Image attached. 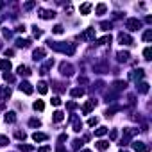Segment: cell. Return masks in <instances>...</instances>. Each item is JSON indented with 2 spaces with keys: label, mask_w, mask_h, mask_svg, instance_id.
I'll use <instances>...</instances> for the list:
<instances>
[{
  "label": "cell",
  "mask_w": 152,
  "mask_h": 152,
  "mask_svg": "<svg viewBox=\"0 0 152 152\" xmlns=\"http://www.w3.org/2000/svg\"><path fill=\"white\" fill-rule=\"evenodd\" d=\"M29 125H30V127H39V125H41V122H39L38 118H30V122H29Z\"/></svg>",
  "instance_id": "cell-31"
},
{
  "label": "cell",
  "mask_w": 152,
  "mask_h": 152,
  "mask_svg": "<svg viewBox=\"0 0 152 152\" xmlns=\"http://www.w3.org/2000/svg\"><path fill=\"white\" fill-rule=\"evenodd\" d=\"M136 89L140 93H149V84L147 83H136Z\"/></svg>",
  "instance_id": "cell-17"
},
{
  "label": "cell",
  "mask_w": 152,
  "mask_h": 152,
  "mask_svg": "<svg viewBox=\"0 0 152 152\" xmlns=\"http://www.w3.org/2000/svg\"><path fill=\"white\" fill-rule=\"evenodd\" d=\"M9 97H11V88L4 86L2 89H0V102H4V100H7Z\"/></svg>",
  "instance_id": "cell-10"
},
{
  "label": "cell",
  "mask_w": 152,
  "mask_h": 152,
  "mask_svg": "<svg viewBox=\"0 0 152 152\" xmlns=\"http://www.w3.org/2000/svg\"><path fill=\"white\" fill-rule=\"evenodd\" d=\"M52 120L56 122V124L63 122V120H65V113H63V111H56V113H54V116H52Z\"/></svg>",
  "instance_id": "cell-19"
},
{
  "label": "cell",
  "mask_w": 152,
  "mask_h": 152,
  "mask_svg": "<svg viewBox=\"0 0 152 152\" xmlns=\"http://www.w3.org/2000/svg\"><path fill=\"white\" fill-rule=\"evenodd\" d=\"M30 39H23V38H18L16 39V47H20V48H27V47H30Z\"/></svg>",
  "instance_id": "cell-13"
},
{
  "label": "cell",
  "mask_w": 152,
  "mask_h": 152,
  "mask_svg": "<svg viewBox=\"0 0 152 152\" xmlns=\"http://www.w3.org/2000/svg\"><path fill=\"white\" fill-rule=\"evenodd\" d=\"M4 79L7 80V83H14V75H11L9 72H6V74H4Z\"/></svg>",
  "instance_id": "cell-38"
},
{
  "label": "cell",
  "mask_w": 152,
  "mask_h": 152,
  "mask_svg": "<svg viewBox=\"0 0 152 152\" xmlns=\"http://www.w3.org/2000/svg\"><path fill=\"white\" fill-rule=\"evenodd\" d=\"M143 56H145V59H147V61H149V59H152V57H150V56H152V50H150V47H147V48L143 50Z\"/></svg>",
  "instance_id": "cell-36"
},
{
  "label": "cell",
  "mask_w": 152,
  "mask_h": 152,
  "mask_svg": "<svg viewBox=\"0 0 152 152\" xmlns=\"http://www.w3.org/2000/svg\"><path fill=\"white\" fill-rule=\"evenodd\" d=\"M100 27H102V30H109L111 27H113V23H111V22H102V23H100Z\"/></svg>",
  "instance_id": "cell-37"
},
{
  "label": "cell",
  "mask_w": 152,
  "mask_h": 152,
  "mask_svg": "<svg viewBox=\"0 0 152 152\" xmlns=\"http://www.w3.org/2000/svg\"><path fill=\"white\" fill-rule=\"evenodd\" d=\"M65 140H66V134H61V136H59V143H63Z\"/></svg>",
  "instance_id": "cell-51"
},
{
  "label": "cell",
  "mask_w": 152,
  "mask_h": 152,
  "mask_svg": "<svg viewBox=\"0 0 152 152\" xmlns=\"http://www.w3.org/2000/svg\"><path fill=\"white\" fill-rule=\"evenodd\" d=\"M11 61H9V59H0V68H2V70H6V72H9V70H11Z\"/></svg>",
  "instance_id": "cell-16"
},
{
  "label": "cell",
  "mask_w": 152,
  "mask_h": 152,
  "mask_svg": "<svg viewBox=\"0 0 152 152\" xmlns=\"http://www.w3.org/2000/svg\"><path fill=\"white\" fill-rule=\"evenodd\" d=\"M63 30H65L63 25H56V27L52 29V32H54V34H63Z\"/></svg>",
  "instance_id": "cell-35"
},
{
  "label": "cell",
  "mask_w": 152,
  "mask_h": 152,
  "mask_svg": "<svg viewBox=\"0 0 152 152\" xmlns=\"http://www.w3.org/2000/svg\"><path fill=\"white\" fill-rule=\"evenodd\" d=\"M59 70H61V74H63V75H68V77L74 74V66L70 65V63H61L59 65Z\"/></svg>",
  "instance_id": "cell-5"
},
{
  "label": "cell",
  "mask_w": 152,
  "mask_h": 152,
  "mask_svg": "<svg viewBox=\"0 0 152 152\" xmlns=\"http://www.w3.org/2000/svg\"><path fill=\"white\" fill-rule=\"evenodd\" d=\"M16 138H18V140H25V138H27V134L23 133V131H16Z\"/></svg>",
  "instance_id": "cell-40"
},
{
  "label": "cell",
  "mask_w": 152,
  "mask_h": 152,
  "mask_svg": "<svg viewBox=\"0 0 152 152\" xmlns=\"http://www.w3.org/2000/svg\"><path fill=\"white\" fill-rule=\"evenodd\" d=\"M106 9H107L106 4H98V6H97V14H104V13H106Z\"/></svg>",
  "instance_id": "cell-30"
},
{
  "label": "cell",
  "mask_w": 152,
  "mask_h": 152,
  "mask_svg": "<svg viewBox=\"0 0 152 152\" xmlns=\"http://www.w3.org/2000/svg\"><path fill=\"white\" fill-rule=\"evenodd\" d=\"M95 106H97V100H88V102L83 106V113H84V115L91 113V109H93Z\"/></svg>",
  "instance_id": "cell-9"
},
{
  "label": "cell",
  "mask_w": 152,
  "mask_h": 152,
  "mask_svg": "<svg viewBox=\"0 0 152 152\" xmlns=\"http://www.w3.org/2000/svg\"><path fill=\"white\" fill-rule=\"evenodd\" d=\"M97 149H98V150H107V149H109V141H104V140L97 141Z\"/></svg>",
  "instance_id": "cell-22"
},
{
  "label": "cell",
  "mask_w": 152,
  "mask_h": 152,
  "mask_svg": "<svg viewBox=\"0 0 152 152\" xmlns=\"http://www.w3.org/2000/svg\"><path fill=\"white\" fill-rule=\"evenodd\" d=\"M52 104L54 106H61V98L59 97H52Z\"/></svg>",
  "instance_id": "cell-43"
},
{
  "label": "cell",
  "mask_w": 152,
  "mask_h": 152,
  "mask_svg": "<svg viewBox=\"0 0 152 152\" xmlns=\"http://www.w3.org/2000/svg\"><path fill=\"white\" fill-rule=\"evenodd\" d=\"M70 95H72V97H83L84 95V89L83 88H74L72 91H70Z\"/></svg>",
  "instance_id": "cell-24"
},
{
  "label": "cell",
  "mask_w": 152,
  "mask_h": 152,
  "mask_svg": "<svg viewBox=\"0 0 152 152\" xmlns=\"http://www.w3.org/2000/svg\"><path fill=\"white\" fill-rule=\"evenodd\" d=\"M16 30H18V32H25L27 29H25V25H18V27H16Z\"/></svg>",
  "instance_id": "cell-48"
},
{
  "label": "cell",
  "mask_w": 152,
  "mask_h": 152,
  "mask_svg": "<svg viewBox=\"0 0 152 152\" xmlns=\"http://www.w3.org/2000/svg\"><path fill=\"white\" fill-rule=\"evenodd\" d=\"M20 150H23V152H30V150H32V147H29V145H20Z\"/></svg>",
  "instance_id": "cell-45"
},
{
  "label": "cell",
  "mask_w": 152,
  "mask_h": 152,
  "mask_svg": "<svg viewBox=\"0 0 152 152\" xmlns=\"http://www.w3.org/2000/svg\"><path fill=\"white\" fill-rule=\"evenodd\" d=\"M133 149H134L136 152H149V150H150V147L145 145L143 141H133Z\"/></svg>",
  "instance_id": "cell-6"
},
{
  "label": "cell",
  "mask_w": 152,
  "mask_h": 152,
  "mask_svg": "<svg viewBox=\"0 0 152 152\" xmlns=\"http://www.w3.org/2000/svg\"><path fill=\"white\" fill-rule=\"evenodd\" d=\"M129 57H131V54L127 52V50H124V52H118V61H120V63H125V61H129Z\"/></svg>",
  "instance_id": "cell-20"
},
{
  "label": "cell",
  "mask_w": 152,
  "mask_h": 152,
  "mask_svg": "<svg viewBox=\"0 0 152 152\" xmlns=\"http://www.w3.org/2000/svg\"><path fill=\"white\" fill-rule=\"evenodd\" d=\"M91 11V4H83L80 6V14H88Z\"/></svg>",
  "instance_id": "cell-27"
},
{
  "label": "cell",
  "mask_w": 152,
  "mask_h": 152,
  "mask_svg": "<svg viewBox=\"0 0 152 152\" xmlns=\"http://www.w3.org/2000/svg\"><path fill=\"white\" fill-rule=\"evenodd\" d=\"M47 138H48V136L43 134V133H34V134H32V140H34V141H45Z\"/></svg>",
  "instance_id": "cell-23"
},
{
  "label": "cell",
  "mask_w": 152,
  "mask_h": 152,
  "mask_svg": "<svg viewBox=\"0 0 152 152\" xmlns=\"http://www.w3.org/2000/svg\"><path fill=\"white\" fill-rule=\"evenodd\" d=\"M56 152H68V150H66V149H65V147H61V145H59V147H57V150H56Z\"/></svg>",
  "instance_id": "cell-50"
},
{
  "label": "cell",
  "mask_w": 152,
  "mask_h": 152,
  "mask_svg": "<svg viewBox=\"0 0 152 152\" xmlns=\"http://www.w3.org/2000/svg\"><path fill=\"white\" fill-rule=\"evenodd\" d=\"M83 39H88V41H91V39H95V29H88L86 32L83 34Z\"/></svg>",
  "instance_id": "cell-15"
},
{
  "label": "cell",
  "mask_w": 152,
  "mask_h": 152,
  "mask_svg": "<svg viewBox=\"0 0 152 152\" xmlns=\"http://www.w3.org/2000/svg\"><path fill=\"white\" fill-rule=\"evenodd\" d=\"M20 91H23V93H27V95H30V93H32V86H30L29 83H27V80H23V83H20Z\"/></svg>",
  "instance_id": "cell-11"
},
{
  "label": "cell",
  "mask_w": 152,
  "mask_h": 152,
  "mask_svg": "<svg viewBox=\"0 0 152 152\" xmlns=\"http://www.w3.org/2000/svg\"><path fill=\"white\" fill-rule=\"evenodd\" d=\"M97 124H98V118H97V116H95V118H89V120H88V125H91V127H93V125H97Z\"/></svg>",
  "instance_id": "cell-42"
},
{
  "label": "cell",
  "mask_w": 152,
  "mask_h": 152,
  "mask_svg": "<svg viewBox=\"0 0 152 152\" xmlns=\"http://www.w3.org/2000/svg\"><path fill=\"white\" fill-rule=\"evenodd\" d=\"M66 107H68L70 111H74V109H77V104H75V102H68V104H66Z\"/></svg>",
  "instance_id": "cell-44"
},
{
  "label": "cell",
  "mask_w": 152,
  "mask_h": 152,
  "mask_svg": "<svg viewBox=\"0 0 152 152\" xmlns=\"http://www.w3.org/2000/svg\"><path fill=\"white\" fill-rule=\"evenodd\" d=\"M43 57H45V48H36L32 52V59L34 61H41Z\"/></svg>",
  "instance_id": "cell-12"
},
{
  "label": "cell",
  "mask_w": 152,
  "mask_h": 152,
  "mask_svg": "<svg viewBox=\"0 0 152 152\" xmlns=\"http://www.w3.org/2000/svg\"><path fill=\"white\" fill-rule=\"evenodd\" d=\"M36 6H38L36 2H27V4H23V9H25V11H30V9L36 7Z\"/></svg>",
  "instance_id": "cell-33"
},
{
  "label": "cell",
  "mask_w": 152,
  "mask_h": 152,
  "mask_svg": "<svg viewBox=\"0 0 152 152\" xmlns=\"http://www.w3.org/2000/svg\"><path fill=\"white\" fill-rule=\"evenodd\" d=\"M38 152H50V147L45 145V147H41V149H38Z\"/></svg>",
  "instance_id": "cell-47"
},
{
  "label": "cell",
  "mask_w": 152,
  "mask_h": 152,
  "mask_svg": "<svg viewBox=\"0 0 152 152\" xmlns=\"http://www.w3.org/2000/svg\"><path fill=\"white\" fill-rule=\"evenodd\" d=\"M80 145H83V141H80V140H74V145H72V147H74V150H79V147H80Z\"/></svg>",
  "instance_id": "cell-41"
},
{
  "label": "cell",
  "mask_w": 152,
  "mask_h": 152,
  "mask_svg": "<svg viewBox=\"0 0 152 152\" xmlns=\"http://www.w3.org/2000/svg\"><path fill=\"white\" fill-rule=\"evenodd\" d=\"M4 54H6V56H13V54H14V50H11V48H7V50H4Z\"/></svg>",
  "instance_id": "cell-49"
},
{
  "label": "cell",
  "mask_w": 152,
  "mask_h": 152,
  "mask_svg": "<svg viewBox=\"0 0 152 152\" xmlns=\"http://www.w3.org/2000/svg\"><path fill=\"white\" fill-rule=\"evenodd\" d=\"M38 91H39L41 95H45L47 91H48V88H47V83H43V80H41V83H38Z\"/></svg>",
  "instance_id": "cell-25"
},
{
  "label": "cell",
  "mask_w": 152,
  "mask_h": 152,
  "mask_svg": "<svg viewBox=\"0 0 152 152\" xmlns=\"http://www.w3.org/2000/svg\"><path fill=\"white\" fill-rule=\"evenodd\" d=\"M143 77H145V72H143L141 68L133 70V72H129V79H131V80H136V83H138L140 79H143Z\"/></svg>",
  "instance_id": "cell-4"
},
{
  "label": "cell",
  "mask_w": 152,
  "mask_h": 152,
  "mask_svg": "<svg viewBox=\"0 0 152 152\" xmlns=\"http://www.w3.org/2000/svg\"><path fill=\"white\" fill-rule=\"evenodd\" d=\"M6 122H7V124H14V122H16V113H14V111H7V113H6Z\"/></svg>",
  "instance_id": "cell-14"
},
{
  "label": "cell",
  "mask_w": 152,
  "mask_h": 152,
  "mask_svg": "<svg viewBox=\"0 0 152 152\" xmlns=\"http://www.w3.org/2000/svg\"><path fill=\"white\" fill-rule=\"evenodd\" d=\"M150 39H152V29L145 30V34H143V41H150Z\"/></svg>",
  "instance_id": "cell-32"
},
{
  "label": "cell",
  "mask_w": 152,
  "mask_h": 152,
  "mask_svg": "<svg viewBox=\"0 0 152 152\" xmlns=\"http://www.w3.org/2000/svg\"><path fill=\"white\" fill-rule=\"evenodd\" d=\"M120 152H129V150H120Z\"/></svg>",
  "instance_id": "cell-54"
},
{
  "label": "cell",
  "mask_w": 152,
  "mask_h": 152,
  "mask_svg": "<svg viewBox=\"0 0 152 152\" xmlns=\"http://www.w3.org/2000/svg\"><path fill=\"white\" fill-rule=\"evenodd\" d=\"M109 138H111V140H116V138H118V131H111Z\"/></svg>",
  "instance_id": "cell-46"
},
{
  "label": "cell",
  "mask_w": 152,
  "mask_h": 152,
  "mask_svg": "<svg viewBox=\"0 0 152 152\" xmlns=\"http://www.w3.org/2000/svg\"><path fill=\"white\" fill-rule=\"evenodd\" d=\"M125 86H127V83H125V80H116V83L113 84V88H115L116 91H122V89H125Z\"/></svg>",
  "instance_id": "cell-21"
},
{
  "label": "cell",
  "mask_w": 152,
  "mask_h": 152,
  "mask_svg": "<svg viewBox=\"0 0 152 152\" xmlns=\"http://www.w3.org/2000/svg\"><path fill=\"white\" fill-rule=\"evenodd\" d=\"M32 106H34V109H36V111H43V109H45V104L41 102V100H36V102H34Z\"/></svg>",
  "instance_id": "cell-29"
},
{
  "label": "cell",
  "mask_w": 152,
  "mask_h": 152,
  "mask_svg": "<svg viewBox=\"0 0 152 152\" xmlns=\"http://www.w3.org/2000/svg\"><path fill=\"white\" fill-rule=\"evenodd\" d=\"M32 29H34V30H32V34H34V38H41V34H43L41 30H39L38 27H32Z\"/></svg>",
  "instance_id": "cell-39"
},
{
  "label": "cell",
  "mask_w": 152,
  "mask_h": 152,
  "mask_svg": "<svg viewBox=\"0 0 152 152\" xmlns=\"http://www.w3.org/2000/svg\"><path fill=\"white\" fill-rule=\"evenodd\" d=\"M72 124H74V131L75 133H80V129H83V122L77 115H72Z\"/></svg>",
  "instance_id": "cell-7"
},
{
  "label": "cell",
  "mask_w": 152,
  "mask_h": 152,
  "mask_svg": "<svg viewBox=\"0 0 152 152\" xmlns=\"http://www.w3.org/2000/svg\"><path fill=\"white\" fill-rule=\"evenodd\" d=\"M83 152H91V150H88V149H86V150H83Z\"/></svg>",
  "instance_id": "cell-53"
},
{
  "label": "cell",
  "mask_w": 152,
  "mask_h": 152,
  "mask_svg": "<svg viewBox=\"0 0 152 152\" xmlns=\"http://www.w3.org/2000/svg\"><path fill=\"white\" fill-rule=\"evenodd\" d=\"M9 143V138L7 136H2V134H0V147H6Z\"/></svg>",
  "instance_id": "cell-34"
},
{
  "label": "cell",
  "mask_w": 152,
  "mask_h": 152,
  "mask_svg": "<svg viewBox=\"0 0 152 152\" xmlns=\"http://www.w3.org/2000/svg\"><path fill=\"white\" fill-rule=\"evenodd\" d=\"M0 22H2V18H0Z\"/></svg>",
  "instance_id": "cell-55"
},
{
  "label": "cell",
  "mask_w": 152,
  "mask_h": 152,
  "mask_svg": "<svg viewBox=\"0 0 152 152\" xmlns=\"http://www.w3.org/2000/svg\"><path fill=\"white\" fill-rule=\"evenodd\" d=\"M39 18H43V20L56 18V13L54 11H48V9H39Z\"/></svg>",
  "instance_id": "cell-8"
},
{
  "label": "cell",
  "mask_w": 152,
  "mask_h": 152,
  "mask_svg": "<svg viewBox=\"0 0 152 152\" xmlns=\"http://www.w3.org/2000/svg\"><path fill=\"white\" fill-rule=\"evenodd\" d=\"M2 7H4V4H2V2H0V9H2Z\"/></svg>",
  "instance_id": "cell-52"
},
{
  "label": "cell",
  "mask_w": 152,
  "mask_h": 152,
  "mask_svg": "<svg viewBox=\"0 0 152 152\" xmlns=\"http://www.w3.org/2000/svg\"><path fill=\"white\" fill-rule=\"evenodd\" d=\"M118 41H120V45H134V39L131 38L129 34H125V32L118 34Z\"/></svg>",
  "instance_id": "cell-2"
},
{
  "label": "cell",
  "mask_w": 152,
  "mask_h": 152,
  "mask_svg": "<svg viewBox=\"0 0 152 152\" xmlns=\"http://www.w3.org/2000/svg\"><path fill=\"white\" fill-rule=\"evenodd\" d=\"M48 47L52 50H57V52H63V54H68V56H74L75 54V43H57V41H47Z\"/></svg>",
  "instance_id": "cell-1"
},
{
  "label": "cell",
  "mask_w": 152,
  "mask_h": 152,
  "mask_svg": "<svg viewBox=\"0 0 152 152\" xmlns=\"http://www.w3.org/2000/svg\"><path fill=\"white\" fill-rule=\"evenodd\" d=\"M125 27H127L129 30H138V29L141 27V22H140L138 18H129L127 23H125Z\"/></svg>",
  "instance_id": "cell-3"
},
{
  "label": "cell",
  "mask_w": 152,
  "mask_h": 152,
  "mask_svg": "<svg viewBox=\"0 0 152 152\" xmlns=\"http://www.w3.org/2000/svg\"><path fill=\"white\" fill-rule=\"evenodd\" d=\"M107 43H111V36H109V34H106L104 38L98 39V45H107Z\"/></svg>",
  "instance_id": "cell-28"
},
{
  "label": "cell",
  "mask_w": 152,
  "mask_h": 152,
  "mask_svg": "<svg viewBox=\"0 0 152 152\" xmlns=\"http://www.w3.org/2000/svg\"><path fill=\"white\" fill-rule=\"evenodd\" d=\"M104 134H107V127H98V129L95 131V136H97V138L104 136Z\"/></svg>",
  "instance_id": "cell-26"
},
{
  "label": "cell",
  "mask_w": 152,
  "mask_h": 152,
  "mask_svg": "<svg viewBox=\"0 0 152 152\" xmlns=\"http://www.w3.org/2000/svg\"><path fill=\"white\" fill-rule=\"evenodd\" d=\"M18 75H23V77H29V75H30V70H29L27 66H23V65H20V66H18Z\"/></svg>",
  "instance_id": "cell-18"
}]
</instances>
